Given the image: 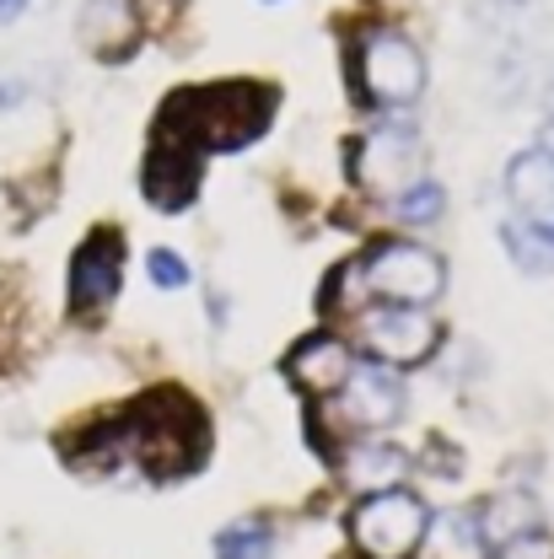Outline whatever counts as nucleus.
<instances>
[{
	"mask_svg": "<svg viewBox=\"0 0 554 559\" xmlns=\"http://www.w3.org/2000/svg\"><path fill=\"white\" fill-rule=\"evenodd\" d=\"M275 86L264 81H221V86H184L156 114V135L189 140L200 151H237L270 130L275 119Z\"/></svg>",
	"mask_w": 554,
	"mask_h": 559,
	"instance_id": "nucleus-1",
	"label": "nucleus"
},
{
	"mask_svg": "<svg viewBox=\"0 0 554 559\" xmlns=\"http://www.w3.org/2000/svg\"><path fill=\"white\" fill-rule=\"evenodd\" d=\"M350 92L377 114H404L425 92V55L420 44L393 22H361L345 38Z\"/></svg>",
	"mask_w": 554,
	"mask_h": 559,
	"instance_id": "nucleus-2",
	"label": "nucleus"
},
{
	"mask_svg": "<svg viewBox=\"0 0 554 559\" xmlns=\"http://www.w3.org/2000/svg\"><path fill=\"white\" fill-rule=\"evenodd\" d=\"M125 436H130V452L151 474H173V468H195L210 447V425L200 415L195 399H184L178 388H162V393H145L140 404L125 409Z\"/></svg>",
	"mask_w": 554,
	"mask_h": 559,
	"instance_id": "nucleus-3",
	"label": "nucleus"
},
{
	"mask_svg": "<svg viewBox=\"0 0 554 559\" xmlns=\"http://www.w3.org/2000/svg\"><path fill=\"white\" fill-rule=\"evenodd\" d=\"M355 275L366 290V307L372 301H388V307H436L441 290H447V264L436 248L410 242V237H377L361 259H355Z\"/></svg>",
	"mask_w": 554,
	"mask_h": 559,
	"instance_id": "nucleus-4",
	"label": "nucleus"
},
{
	"mask_svg": "<svg viewBox=\"0 0 554 559\" xmlns=\"http://www.w3.org/2000/svg\"><path fill=\"white\" fill-rule=\"evenodd\" d=\"M431 527V500L410 485L372 489L355 500L345 533L361 559H415L420 538Z\"/></svg>",
	"mask_w": 554,
	"mask_h": 559,
	"instance_id": "nucleus-5",
	"label": "nucleus"
},
{
	"mask_svg": "<svg viewBox=\"0 0 554 559\" xmlns=\"http://www.w3.org/2000/svg\"><path fill=\"white\" fill-rule=\"evenodd\" d=\"M355 329H361L366 360H382V366H393V371L425 366V360L441 349V323L431 318V307H388V301H372V307H361Z\"/></svg>",
	"mask_w": 554,
	"mask_h": 559,
	"instance_id": "nucleus-6",
	"label": "nucleus"
},
{
	"mask_svg": "<svg viewBox=\"0 0 554 559\" xmlns=\"http://www.w3.org/2000/svg\"><path fill=\"white\" fill-rule=\"evenodd\" d=\"M420 162H425L420 130L404 124V119H382L377 130H366V135L355 140V151H350V173L377 200H393L399 189H410L415 178H425Z\"/></svg>",
	"mask_w": 554,
	"mask_h": 559,
	"instance_id": "nucleus-7",
	"label": "nucleus"
},
{
	"mask_svg": "<svg viewBox=\"0 0 554 559\" xmlns=\"http://www.w3.org/2000/svg\"><path fill=\"white\" fill-rule=\"evenodd\" d=\"M125 290V231L119 226H92L81 248L70 253L66 301L75 318H97L114 296Z\"/></svg>",
	"mask_w": 554,
	"mask_h": 559,
	"instance_id": "nucleus-8",
	"label": "nucleus"
},
{
	"mask_svg": "<svg viewBox=\"0 0 554 559\" xmlns=\"http://www.w3.org/2000/svg\"><path fill=\"white\" fill-rule=\"evenodd\" d=\"M334 415L345 419L350 430L361 436H377V430H393L404 409H410V393H404V377L382 360H355L345 377V388L329 399Z\"/></svg>",
	"mask_w": 554,
	"mask_h": 559,
	"instance_id": "nucleus-9",
	"label": "nucleus"
},
{
	"mask_svg": "<svg viewBox=\"0 0 554 559\" xmlns=\"http://www.w3.org/2000/svg\"><path fill=\"white\" fill-rule=\"evenodd\" d=\"M200 183H205V151L200 145L173 140V135L151 140V156L140 167V189H145L151 205L178 215V210H189L200 200Z\"/></svg>",
	"mask_w": 554,
	"mask_h": 559,
	"instance_id": "nucleus-10",
	"label": "nucleus"
},
{
	"mask_svg": "<svg viewBox=\"0 0 554 559\" xmlns=\"http://www.w3.org/2000/svg\"><path fill=\"white\" fill-rule=\"evenodd\" d=\"M140 33H145V22L130 11V0H81V11H75V38H81V49H92V55L108 60V66L135 55Z\"/></svg>",
	"mask_w": 554,
	"mask_h": 559,
	"instance_id": "nucleus-11",
	"label": "nucleus"
},
{
	"mask_svg": "<svg viewBox=\"0 0 554 559\" xmlns=\"http://www.w3.org/2000/svg\"><path fill=\"white\" fill-rule=\"evenodd\" d=\"M350 366H355V349H350L340 334H307V340H296L291 355H285V377H291L302 393H313V399H334V393L345 388Z\"/></svg>",
	"mask_w": 554,
	"mask_h": 559,
	"instance_id": "nucleus-12",
	"label": "nucleus"
},
{
	"mask_svg": "<svg viewBox=\"0 0 554 559\" xmlns=\"http://www.w3.org/2000/svg\"><path fill=\"white\" fill-rule=\"evenodd\" d=\"M506 200L517 210V221L554 231V156H544L539 145L517 151L506 162Z\"/></svg>",
	"mask_w": 554,
	"mask_h": 559,
	"instance_id": "nucleus-13",
	"label": "nucleus"
},
{
	"mask_svg": "<svg viewBox=\"0 0 554 559\" xmlns=\"http://www.w3.org/2000/svg\"><path fill=\"white\" fill-rule=\"evenodd\" d=\"M420 559H490L480 533V511H431V527L420 538Z\"/></svg>",
	"mask_w": 554,
	"mask_h": 559,
	"instance_id": "nucleus-14",
	"label": "nucleus"
},
{
	"mask_svg": "<svg viewBox=\"0 0 554 559\" xmlns=\"http://www.w3.org/2000/svg\"><path fill=\"white\" fill-rule=\"evenodd\" d=\"M480 533H485L490 549L517 544V538H528V533H544V506H539L528 489H506V495H495V500L480 506Z\"/></svg>",
	"mask_w": 554,
	"mask_h": 559,
	"instance_id": "nucleus-15",
	"label": "nucleus"
},
{
	"mask_svg": "<svg viewBox=\"0 0 554 559\" xmlns=\"http://www.w3.org/2000/svg\"><path fill=\"white\" fill-rule=\"evenodd\" d=\"M410 468H415V463H410V452H404V447H388V441H377V436L355 441V447L345 452V479L361 489V495L399 485Z\"/></svg>",
	"mask_w": 554,
	"mask_h": 559,
	"instance_id": "nucleus-16",
	"label": "nucleus"
},
{
	"mask_svg": "<svg viewBox=\"0 0 554 559\" xmlns=\"http://www.w3.org/2000/svg\"><path fill=\"white\" fill-rule=\"evenodd\" d=\"M280 538H275V522L270 516H237L226 522L215 538H210V555L215 559H275Z\"/></svg>",
	"mask_w": 554,
	"mask_h": 559,
	"instance_id": "nucleus-17",
	"label": "nucleus"
},
{
	"mask_svg": "<svg viewBox=\"0 0 554 559\" xmlns=\"http://www.w3.org/2000/svg\"><path fill=\"white\" fill-rule=\"evenodd\" d=\"M500 248L522 275H554V231L528 226V221H500Z\"/></svg>",
	"mask_w": 554,
	"mask_h": 559,
	"instance_id": "nucleus-18",
	"label": "nucleus"
},
{
	"mask_svg": "<svg viewBox=\"0 0 554 559\" xmlns=\"http://www.w3.org/2000/svg\"><path fill=\"white\" fill-rule=\"evenodd\" d=\"M388 205H393V215H399L404 226H436V221L447 215V189H441L436 178H415V183L399 189Z\"/></svg>",
	"mask_w": 554,
	"mask_h": 559,
	"instance_id": "nucleus-19",
	"label": "nucleus"
},
{
	"mask_svg": "<svg viewBox=\"0 0 554 559\" xmlns=\"http://www.w3.org/2000/svg\"><path fill=\"white\" fill-rule=\"evenodd\" d=\"M145 275H151V285L156 290H184L189 285V264H184V253H173V248H151L145 253Z\"/></svg>",
	"mask_w": 554,
	"mask_h": 559,
	"instance_id": "nucleus-20",
	"label": "nucleus"
},
{
	"mask_svg": "<svg viewBox=\"0 0 554 559\" xmlns=\"http://www.w3.org/2000/svg\"><path fill=\"white\" fill-rule=\"evenodd\" d=\"M495 559H554V538L550 533H528V538H517V544H500Z\"/></svg>",
	"mask_w": 554,
	"mask_h": 559,
	"instance_id": "nucleus-21",
	"label": "nucleus"
},
{
	"mask_svg": "<svg viewBox=\"0 0 554 559\" xmlns=\"http://www.w3.org/2000/svg\"><path fill=\"white\" fill-rule=\"evenodd\" d=\"M178 5H184V0H130V11H135L145 27H162L167 16H178Z\"/></svg>",
	"mask_w": 554,
	"mask_h": 559,
	"instance_id": "nucleus-22",
	"label": "nucleus"
},
{
	"mask_svg": "<svg viewBox=\"0 0 554 559\" xmlns=\"http://www.w3.org/2000/svg\"><path fill=\"white\" fill-rule=\"evenodd\" d=\"M27 97V81H0V108H16Z\"/></svg>",
	"mask_w": 554,
	"mask_h": 559,
	"instance_id": "nucleus-23",
	"label": "nucleus"
},
{
	"mask_svg": "<svg viewBox=\"0 0 554 559\" xmlns=\"http://www.w3.org/2000/svg\"><path fill=\"white\" fill-rule=\"evenodd\" d=\"M27 5H33V0H0V27H11V22H16Z\"/></svg>",
	"mask_w": 554,
	"mask_h": 559,
	"instance_id": "nucleus-24",
	"label": "nucleus"
},
{
	"mask_svg": "<svg viewBox=\"0 0 554 559\" xmlns=\"http://www.w3.org/2000/svg\"><path fill=\"white\" fill-rule=\"evenodd\" d=\"M539 151H544V156H554V114L544 119V130H539Z\"/></svg>",
	"mask_w": 554,
	"mask_h": 559,
	"instance_id": "nucleus-25",
	"label": "nucleus"
},
{
	"mask_svg": "<svg viewBox=\"0 0 554 559\" xmlns=\"http://www.w3.org/2000/svg\"><path fill=\"white\" fill-rule=\"evenodd\" d=\"M264 5H275V0H264Z\"/></svg>",
	"mask_w": 554,
	"mask_h": 559,
	"instance_id": "nucleus-26",
	"label": "nucleus"
}]
</instances>
